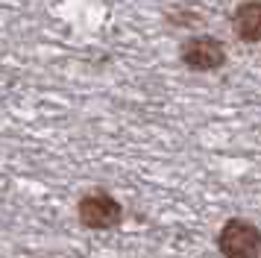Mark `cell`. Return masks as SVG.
<instances>
[{
    "label": "cell",
    "instance_id": "3957f363",
    "mask_svg": "<svg viewBox=\"0 0 261 258\" xmlns=\"http://www.w3.org/2000/svg\"><path fill=\"white\" fill-rule=\"evenodd\" d=\"M179 59L188 70L197 73H214L226 65V47L214 35H194L179 47Z\"/></svg>",
    "mask_w": 261,
    "mask_h": 258
},
{
    "label": "cell",
    "instance_id": "7a4b0ae2",
    "mask_svg": "<svg viewBox=\"0 0 261 258\" xmlns=\"http://www.w3.org/2000/svg\"><path fill=\"white\" fill-rule=\"evenodd\" d=\"M217 249H220L223 258H258V252H261L258 226L244 220V217H229L220 226Z\"/></svg>",
    "mask_w": 261,
    "mask_h": 258
},
{
    "label": "cell",
    "instance_id": "6da1fadb",
    "mask_svg": "<svg viewBox=\"0 0 261 258\" xmlns=\"http://www.w3.org/2000/svg\"><path fill=\"white\" fill-rule=\"evenodd\" d=\"M76 217L91 232H109V229H118L123 223V205L109 191H91L80 199Z\"/></svg>",
    "mask_w": 261,
    "mask_h": 258
},
{
    "label": "cell",
    "instance_id": "277c9868",
    "mask_svg": "<svg viewBox=\"0 0 261 258\" xmlns=\"http://www.w3.org/2000/svg\"><path fill=\"white\" fill-rule=\"evenodd\" d=\"M232 33L241 41H247V44H258L261 41V0H244L232 12Z\"/></svg>",
    "mask_w": 261,
    "mask_h": 258
}]
</instances>
